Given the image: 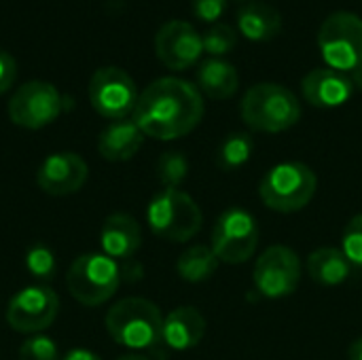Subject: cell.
<instances>
[{
  "instance_id": "30",
  "label": "cell",
  "mask_w": 362,
  "mask_h": 360,
  "mask_svg": "<svg viewBox=\"0 0 362 360\" xmlns=\"http://www.w3.org/2000/svg\"><path fill=\"white\" fill-rule=\"evenodd\" d=\"M17 79V62L11 53L0 51V95L6 93Z\"/></svg>"
},
{
  "instance_id": "7",
  "label": "cell",
  "mask_w": 362,
  "mask_h": 360,
  "mask_svg": "<svg viewBox=\"0 0 362 360\" xmlns=\"http://www.w3.org/2000/svg\"><path fill=\"white\" fill-rule=\"evenodd\" d=\"M318 49L329 68L348 74L362 62V17L348 11L329 15L318 32Z\"/></svg>"
},
{
  "instance_id": "35",
  "label": "cell",
  "mask_w": 362,
  "mask_h": 360,
  "mask_svg": "<svg viewBox=\"0 0 362 360\" xmlns=\"http://www.w3.org/2000/svg\"><path fill=\"white\" fill-rule=\"evenodd\" d=\"M242 2H250V0H242Z\"/></svg>"
},
{
  "instance_id": "5",
  "label": "cell",
  "mask_w": 362,
  "mask_h": 360,
  "mask_svg": "<svg viewBox=\"0 0 362 360\" xmlns=\"http://www.w3.org/2000/svg\"><path fill=\"white\" fill-rule=\"evenodd\" d=\"M151 231L168 242H189L199 233L204 216L191 195L180 189H161L148 204Z\"/></svg>"
},
{
  "instance_id": "32",
  "label": "cell",
  "mask_w": 362,
  "mask_h": 360,
  "mask_svg": "<svg viewBox=\"0 0 362 360\" xmlns=\"http://www.w3.org/2000/svg\"><path fill=\"white\" fill-rule=\"evenodd\" d=\"M348 76H350V81H352L354 89H362V62L356 66V68H352V70L348 72Z\"/></svg>"
},
{
  "instance_id": "6",
  "label": "cell",
  "mask_w": 362,
  "mask_h": 360,
  "mask_svg": "<svg viewBox=\"0 0 362 360\" xmlns=\"http://www.w3.org/2000/svg\"><path fill=\"white\" fill-rule=\"evenodd\" d=\"M121 269L104 252H87L72 261L66 274L68 293L83 306L95 308L106 303L119 289Z\"/></svg>"
},
{
  "instance_id": "27",
  "label": "cell",
  "mask_w": 362,
  "mask_h": 360,
  "mask_svg": "<svg viewBox=\"0 0 362 360\" xmlns=\"http://www.w3.org/2000/svg\"><path fill=\"white\" fill-rule=\"evenodd\" d=\"M17 360H62L59 350L51 337L45 335H32L25 339L19 348V359Z\"/></svg>"
},
{
  "instance_id": "28",
  "label": "cell",
  "mask_w": 362,
  "mask_h": 360,
  "mask_svg": "<svg viewBox=\"0 0 362 360\" xmlns=\"http://www.w3.org/2000/svg\"><path fill=\"white\" fill-rule=\"evenodd\" d=\"M341 252L348 257V261L362 269V214H356L346 231H344V240H341Z\"/></svg>"
},
{
  "instance_id": "34",
  "label": "cell",
  "mask_w": 362,
  "mask_h": 360,
  "mask_svg": "<svg viewBox=\"0 0 362 360\" xmlns=\"http://www.w3.org/2000/svg\"><path fill=\"white\" fill-rule=\"evenodd\" d=\"M117 360H151V359L140 356V354H125V356H121V359H117Z\"/></svg>"
},
{
  "instance_id": "2",
  "label": "cell",
  "mask_w": 362,
  "mask_h": 360,
  "mask_svg": "<svg viewBox=\"0 0 362 360\" xmlns=\"http://www.w3.org/2000/svg\"><path fill=\"white\" fill-rule=\"evenodd\" d=\"M240 115L248 127L265 134H278L299 123L301 104L288 87L278 83H259L244 93Z\"/></svg>"
},
{
  "instance_id": "17",
  "label": "cell",
  "mask_w": 362,
  "mask_h": 360,
  "mask_svg": "<svg viewBox=\"0 0 362 360\" xmlns=\"http://www.w3.org/2000/svg\"><path fill=\"white\" fill-rule=\"evenodd\" d=\"M204 333H206L204 316L195 308L182 306L172 310L168 318H163L161 342L176 352H185L195 348L202 342Z\"/></svg>"
},
{
  "instance_id": "4",
  "label": "cell",
  "mask_w": 362,
  "mask_h": 360,
  "mask_svg": "<svg viewBox=\"0 0 362 360\" xmlns=\"http://www.w3.org/2000/svg\"><path fill=\"white\" fill-rule=\"evenodd\" d=\"M316 189L318 178L310 166L301 161H284L263 176L259 197L269 210L291 214L303 210L314 199Z\"/></svg>"
},
{
  "instance_id": "26",
  "label": "cell",
  "mask_w": 362,
  "mask_h": 360,
  "mask_svg": "<svg viewBox=\"0 0 362 360\" xmlns=\"http://www.w3.org/2000/svg\"><path fill=\"white\" fill-rule=\"evenodd\" d=\"M25 267L38 280H51L55 276V269H57L55 257H53L51 248H47L45 244L30 246V250L25 255Z\"/></svg>"
},
{
  "instance_id": "16",
  "label": "cell",
  "mask_w": 362,
  "mask_h": 360,
  "mask_svg": "<svg viewBox=\"0 0 362 360\" xmlns=\"http://www.w3.org/2000/svg\"><path fill=\"white\" fill-rule=\"evenodd\" d=\"M100 244H102V252L115 261L132 259L142 244L140 225L129 214H121V212L110 214L102 225Z\"/></svg>"
},
{
  "instance_id": "10",
  "label": "cell",
  "mask_w": 362,
  "mask_h": 360,
  "mask_svg": "<svg viewBox=\"0 0 362 360\" xmlns=\"http://www.w3.org/2000/svg\"><path fill=\"white\" fill-rule=\"evenodd\" d=\"M8 119L23 129H42L64 110V98L47 81H28L8 100Z\"/></svg>"
},
{
  "instance_id": "20",
  "label": "cell",
  "mask_w": 362,
  "mask_h": 360,
  "mask_svg": "<svg viewBox=\"0 0 362 360\" xmlns=\"http://www.w3.org/2000/svg\"><path fill=\"white\" fill-rule=\"evenodd\" d=\"M238 28L252 42L272 40L282 30V15L267 2H248L238 11Z\"/></svg>"
},
{
  "instance_id": "9",
  "label": "cell",
  "mask_w": 362,
  "mask_h": 360,
  "mask_svg": "<svg viewBox=\"0 0 362 360\" xmlns=\"http://www.w3.org/2000/svg\"><path fill=\"white\" fill-rule=\"evenodd\" d=\"M134 79L117 66L98 68L89 79V102L98 115L110 121H121L134 115L138 102Z\"/></svg>"
},
{
  "instance_id": "24",
  "label": "cell",
  "mask_w": 362,
  "mask_h": 360,
  "mask_svg": "<svg viewBox=\"0 0 362 360\" xmlns=\"http://www.w3.org/2000/svg\"><path fill=\"white\" fill-rule=\"evenodd\" d=\"M202 42H204V51L210 57H223V55H227V53H231L235 49L238 32L227 23H212L202 34Z\"/></svg>"
},
{
  "instance_id": "22",
  "label": "cell",
  "mask_w": 362,
  "mask_h": 360,
  "mask_svg": "<svg viewBox=\"0 0 362 360\" xmlns=\"http://www.w3.org/2000/svg\"><path fill=\"white\" fill-rule=\"evenodd\" d=\"M218 263L221 261L216 259V255L212 252L210 246L197 244L178 257L176 272L182 280L197 284V282H206L208 278H212L218 269Z\"/></svg>"
},
{
  "instance_id": "11",
  "label": "cell",
  "mask_w": 362,
  "mask_h": 360,
  "mask_svg": "<svg viewBox=\"0 0 362 360\" xmlns=\"http://www.w3.org/2000/svg\"><path fill=\"white\" fill-rule=\"evenodd\" d=\"M252 280L257 291L269 299H282L297 291L301 280V261L286 246H269L255 263Z\"/></svg>"
},
{
  "instance_id": "12",
  "label": "cell",
  "mask_w": 362,
  "mask_h": 360,
  "mask_svg": "<svg viewBox=\"0 0 362 360\" xmlns=\"http://www.w3.org/2000/svg\"><path fill=\"white\" fill-rule=\"evenodd\" d=\"M59 312V299L49 286H25L11 297L6 323L13 331L34 335L53 325Z\"/></svg>"
},
{
  "instance_id": "14",
  "label": "cell",
  "mask_w": 362,
  "mask_h": 360,
  "mask_svg": "<svg viewBox=\"0 0 362 360\" xmlns=\"http://www.w3.org/2000/svg\"><path fill=\"white\" fill-rule=\"evenodd\" d=\"M87 174H89V168L81 155L62 151V153L49 155L40 163V168L36 172V185L47 195L64 197V195H72L78 189H83Z\"/></svg>"
},
{
  "instance_id": "19",
  "label": "cell",
  "mask_w": 362,
  "mask_h": 360,
  "mask_svg": "<svg viewBox=\"0 0 362 360\" xmlns=\"http://www.w3.org/2000/svg\"><path fill=\"white\" fill-rule=\"evenodd\" d=\"M240 87L238 70L223 57H208L197 68V89L212 100H227Z\"/></svg>"
},
{
  "instance_id": "21",
  "label": "cell",
  "mask_w": 362,
  "mask_h": 360,
  "mask_svg": "<svg viewBox=\"0 0 362 360\" xmlns=\"http://www.w3.org/2000/svg\"><path fill=\"white\" fill-rule=\"evenodd\" d=\"M352 263L337 248H318L308 257V274L320 286H339L352 276Z\"/></svg>"
},
{
  "instance_id": "33",
  "label": "cell",
  "mask_w": 362,
  "mask_h": 360,
  "mask_svg": "<svg viewBox=\"0 0 362 360\" xmlns=\"http://www.w3.org/2000/svg\"><path fill=\"white\" fill-rule=\"evenodd\" d=\"M348 359L350 360H362V337L361 339H356L352 346H350V350H348Z\"/></svg>"
},
{
  "instance_id": "29",
  "label": "cell",
  "mask_w": 362,
  "mask_h": 360,
  "mask_svg": "<svg viewBox=\"0 0 362 360\" xmlns=\"http://www.w3.org/2000/svg\"><path fill=\"white\" fill-rule=\"evenodd\" d=\"M227 0H191V8L197 19L206 23H214L225 13Z\"/></svg>"
},
{
  "instance_id": "1",
  "label": "cell",
  "mask_w": 362,
  "mask_h": 360,
  "mask_svg": "<svg viewBox=\"0 0 362 360\" xmlns=\"http://www.w3.org/2000/svg\"><path fill=\"white\" fill-rule=\"evenodd\" d=\"M204 117V98L195 85L176 76L153 81L134 108V123L144 136L176 140L191 134Z\"/></svg>"
},
{
  "instance_id": "23",
  "label": "cell",
  "mask_w": 362,
  "mask_h": 360,
  "mask_svg": "<svg viewBox=\"0 0 362 360\" xmlns=\"http://www.w3.org/2000/svg\"><path fill=\"white\" fill-rule=\"evenodd\" d=\"M252 151H255V142L248 134H231L229 138L223 140L218 149V155H216L218 168L225 172L238 170L248 163V159L252 157Z\"/></svg>"
},
{
  "instance_id": "8",
  "label": "cell",
  "mask_w": 362,
  "mask_h": 360,
  "mask_svg": "<svg viewBox=\"0 0 362 360\" xmlns=\"http://www.w3.org/2000/svg\"><path fill=\"white\" fill-rule=\"evenodd\" d=\"M259 246V225L255 216L242 208L225 210L212 229L210 248L221 263H246Z\"/></svg>"
},
{
  "instance_id": "25",
  "label": "cell",
  "mask_w": 362,
  "mask_h": 360,
  "mask_svg": "<svg viewBox=\"0 0 362 360\" xmlns=\"http://www.w3.org/2000/svg\"><path fill=\"white\" fill-rule=\"evenodd\" d=\"M187 172H189V163L182 153L170 151L163 153L157 161V176L163 189H178L180 182L187 178Z\"/></svg>"
},
{
  "instance_id": "13",
  "label": "cell",
  "mask_w": 362,
  "mask_h": 360,
  "mask_svg": "<svg viewBox=\"0 0 362 360\" xmlns=\"http://www.w3.org/2000/svg\"><path fill=\"white\" fill-rule=\"evenodd\" d=\"M155 53L165 68L187 70L195 66L204 53L202 34L189 21H165L155 34Z\"/></svg>"
},
{
  "instance_id": "31",
  "label": "cell",
  "mask_w": 362,
  "mask_h": 360,
  "mask_svg": "<svg viewBox=\"0 0 362 360\" xmlns=\"http://www.w3.org/2000/svg\"><path fill=\"white\" fill-rule=\"evenodd\" d=\"M62 360H102L95 352L85 350V348H74L70 352H66V356H62Z\"/></svg>"
},
{
  "instance_id": "15",
  "label": "cell",
  "mask_w": 362,
  "mask_h": 360,
  "mask_svg": "<svg viewBox=\"0 0 362 360\" xmlns=\"http://www.w3.org/2000/svg\"><path fill=\"white\" fill-rule=\"evenodd\" d=\"M301 91L303 98L316 108H337L352 98L354 85L346 72L333 68H316L303 76Z\"/></svg>"
},
{
  "instance_id": "3",
  "label": "cell",
  "mask_w": 362,
  "mask_h": 360,
  "mask_svg": "<svg viewBox=\"0 0 362 360\" xmlns=\"http://www.w3.org/2000/svg\"><path fill=\"white\" fill-rule=\"evenodd\" d=\"M108 335L132 350H148L161 342L163 316L161 310L142 297H127L115 303L106 314Z\"/></svg>"
},
{
  "instance_id": "18",
  "label": "cell",
  "mask_w": 362,
  "mask_h": 360,
  "mask_svg": "<svg viewBox=\"0 0 362 360\" xmlns=\"http://www.w3.org/2000/svg\"><path fill=\"white\" fill-rule=\"evenodd\" d=\"M142 142L144 134L134 119H121L102 129L98 138V153L106 161H127L140 151Z\"/></svg>"
}]
</instances>
